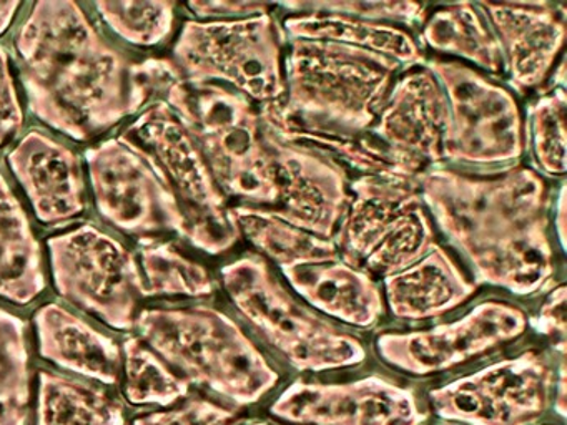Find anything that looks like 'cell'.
<instances>
[{
    "mask_svg": "<svg viewBox=\"0 0 567 425\" xmlns=\"http://www.w3.org/2000/svg\"><path fill=\"white\" fill-rule=\"evenodd\" d=\"M416 185L441 231L473 266L477 282L517 296L536 294L553 282L549 199L539 173L509 166L481 176L434 166L417 176Z\"/></svg>",
    "mask_w": 567,
    "mask_h": 425,
    "instance_id": "obj_1",
    "label": "cell"
},
{
    "mask_svg": "<svg viewBox=\"0 0 567 425\" xmlns=\"http://www.w3.org/2000/svg\"><path fill=\"white\" fill-rule=\"evenodd\" d=\"M31 112L75 142L135 115L132 62L72 0L34 3L14 39Z\"/></svg>",
    "mask_w": 567,
    "mask_h": 425,
    "instance_id": "obj_2",
    "label": "cell"
},
{
    "mask_svg": "<svg viewBox=\"0 0 567 425\" xmlns=\"http://www.w3.org/2000/svg\"><path fill=\"white\" fill-rule=\"evenodd\" d=\"M135 325L152 351L184 372L188 382L205 385L237 407L257 404L280 382L267 355L218 309H144Z\"/></svg>",
    "mask_w": 567,
    "mask_h": 425,
    "instance_id": "obj_3",
    "label": "cell"
},
{
    "mask_svg": "<svg viewBox=\"0 0 567 425\" xmlns=\"http://www.w3.org/2000/svg\"><path fill=\"white\" fill-rule=\"evenodd\" d=\"M280 102L260 106L280 118L363 133L377 122L400 63L328 40L293 39Z\"/></svg>",
    "mask_w": 567,
    "mask_h": 425,
    "instance_id": "obj_4",
    "label": "cell"
},
{
    "mask_svg": "<svg viewBox=\"0 0 567 425\" xmlns=\"http://www.w3.org/2000/svg\"><path fill=\"white\" fill-rule=\"evenodd\" d=\"M197 143L225 196L270 209L274 179L260 110L227 86L181 80L164 100Z\"/></svg>",
    "mask_w": 567,
    "mask_h": 425,
    "instance_id": "obj_5",
    "label": "cell"
},
{
    "mask_svg": "<svg viewBox=\"0 0 567 425\" xmlns=\"http://www.w3.org/2000/svg\"><path fill=\"white\" fill-rule=\"evenodd\" d=\"M221 281L245 321L297 371H337L367 361L360 338L298 302L260 256L225 266Z\"/></svg>",
    "mask_w": 567,
    "mask_h": 425,
    "instance_id": "obj_6",
    "label": "cell"
},
{
    "mask_svg": "<svg viewBox=\"0 0 567 425\" xmlns=\"http://www.w3.org/2000/svg\"><path fill=\"white\" fill-rule=\"evenodd\" d=\"M118 139L151 165L174 196L184 219V238L195 248L221 255L240 239L231 206L197 143L167 103L145 108Z\"/></svg>",
    "mask_w": 567,
    "mask_h": 425,
    "instance_id": "obj_7",
    "label": "cell"
},
{
    "mask_svg": "<svg viewBox=\"0 0 567 425\" xmlns=\"http://www.w3.org/2000/svg\"><path fill=\"white\" fill-rule=\"evenodd\" d=\"M341 261L388 278L420 261L436 242L414 179L360 176L333 236Z\"/></svg>",
    "mask_w": 567,
    "mask_h": 425,
    "instance_id": "obj_8",
    "label": "cell"
},
{
    "mask_svg": "<svg viewBox=\"0 0 567 425\" xmlns=\"http://www.w3.org/2000/svg\"><path fill=\"white\" fill-rule=\"evenodd\" d=\"M284 29L270 13L238 20L185 23L174 46L175 65L190 83H230L260 106L285 95Z\"/></svg>",
    "mask_w": 567,
    "mask_h": 425,
    "instance_id": "obj_9",
    "label": "cell"
},
{
    "mask_svg": "<svg viewBox=\"0 0 567 425\" xmlns=\"http://www.w3.org/2000/svg\"><path fill=\"white\" fill-rule=\"evenodd\" d=\"M48 248L62 298L118 331L135 328L147 291L131 249L91 222L51 236Z\"/></svg>",
    "mask_w": 567,
    "mask_h": 425,
    "instance_id": "obj_10",
    "label": "cell"
},
{
    "mask_svg": "<svg viewBox=\"0 0 567 425\" xmlns=\"http://www.w3.org/2000/svg\"><path fill=\"white\" fill-rule=\"evenodd\" d=\"M556 377L549 354L530 349L431 388L427 408L457 425H536L553 407Z\"/></svg>",
    "mask_w": 567,
    "mask_h": 425,
    "instance_id": "obj_11",
    "label": "cell"
},
{
    "mask_svg": "<svg viewBox=\"0 0 567 425\" xmlns=\"http://www.w3.org/2000/svg\"><path fill=\"white\" fill-rule=\"evenodd\" d=\"M423 66L436 76L450 105L444 159L496 166L523 156V116L506 89L460 62L426 60Z\"/></svg>",
    "mask_w": 567,
    "mask_h": 425,
    "instance_id": "obj_12",
    "label": "cell"
},
{
    "mask_svg": "<svg viewBox=\"0 0 567 425\" xmlns=\"http://www.w3.org/2000/svg\"><path fill=\"white\" fill-rule=\"evenodd\" d=\"M529 324V315L516 304L486 301L457 321L426 331L383 332L374 349L391 367L427 377L516 341Z\"/></svg>",
    "mask_w": 567,
    "mask_h": 425,
    "instance_id": "obj_13",
    "label": "cell"
},
{
    "mask_svg": "<svg viewBox=\"0 0 567 425\" xmlns=\"http://www.w3.org/2000/svg\"><path fill=\"white\" fill-rule=\"evenodd\" d=\"M270 414L291 425H424L430 408L413 388L368 375L338 384L293 382L270 405Z\"/></svg>",
    "mask_w": 567,
    "mask_h": 425,
    "instance_id": "obj_14",
    "label": "cell"
},
{
    "mask_svg": "<svg viewBox=\"0 0 567 425\" xmlns=\"http://www.w3.org/2000/svg\"><path fill=\"white\" fill-rule=\"evenodd\" d=\"M99 215L125 235L147 238L161 232L184 236L174 196L147 162L121 139L85 152Z\"/></svg>",
    "mask_w": 567,
    "mask_h": 425,
    "instance_id": "obj_15",
    "label": "cell"
},
{
    "mask_svg": "<svg viewBox=\"0 0 567 425\" xmlns=\"http://www.w3.org/2000/svg\"><path fill=\"white\" fill-rule=\"evenodd\" d=\"M261 128L275 193L268 212L311 235L333 239L350 201L347 169L317 149L288 142L265 120Z\"/></svg>",
    "mask_w": 567,
    "mask_h": 425,
    "instance_id": "obj_16",
    "label": "cell"
},
{
    "mask_svg": "<svg viewBox=\"0 0 567 425\" xmlns=\"http://www.w3.org/2000/svg\"><path fill=\"white\" fill-rule=\"evenodd\" d=\"M450 123L446 93L423 66L398 80L370 132L386 148L396 172L416 182L443 162Z\"/></svg>",
    "mask_w": 567,
    "mask_h": 425,
    "instance_id": "obj_17",
    "label": "cell"
},
{
    "mask_svg": "<svg viewBox=\"0 0 567 425\" xmlns=\"http://www.w3.org/2000/svg\"><path fill=\"white\" fill-rule=\"evenodd\" d=\"M499 43L511 86L524 93L546 80L566 37V9L553 2L477 3Z\"/></svg>",
    "mask_w": 567,
    "mask_h": 425,
    "instance_id": "obj_18",
    "label": "cell"
},
{
    "mask_svg": "<svg viewBox=\"0 0 567 425\" xmlns=\"http://www.w3.org/2000/svg\"><path fill=\"white\" fill-rule=\"evenodd\" d=\"M8 165L44 225H64L87 208L81 158L51 136L28 133L9 153Z\"/></svg>",
    "mask_w": 567,
    "mask_h": 425,
    "instance_id": "obj_19",
    "label": "cell"
},
{
    "mask_svg": "<svg viewBox=\"0 0 567 425\" xmlns=\"http://www.w3.org/2000/svg\"><path fill=\"white\" fill-rule=\"evenodd\" d=\"M281 272L315 311L344 324L373 328L386 311L377 281L340 258Z\"/></svg>",
    "mask_w": 567,
    "mask_h": 425,
    "instance_id": "obj_20",
    "label": "cell"
},
{
    "mask_svg": "<svg viewBox=\"0 0 567 425\" xmlns=\"http://www.w3.org/2000/svg\"><path fill=\"white\" fill-rule=\"evenodd\" d=\"M34 322L42 357L102 384H117L122 349L114 339L55 302L39 308Z\"/></svg>",
    "mask_w": 567,
    "mask_h": 425,
    "instance_id": "obj_21",
    "label": "cell"
},
{
    "mask_svg": "<svg viewBox=\"0 0 567 425\" xmlns=\"http://www.w3.org/2000/svg\"><path fill=\"white\" fill-rule=\"evenodd\" d=\"M383 281L386 302L394 318L411 321L446 314L476 291V284L466 279L440 245H434L410 268L388 276Z\"/></svg>",
    "mask_w": 567,
    "mask_h": 425,
    "instance_id": "obj_22",
    "label": "cell"
},
{
    "mask_svg": "<svg viewBox=\"0 0 567 425\" xmlns=\"http://www.w3.org/2000/svg\"><path fill=\"white\" fill-rule=\"evenodd\" d=\"M45 286L44 259L31 219L0 172V298L29 304Z\"/></svg>",
    "mask_w": 567,
    "mask_h": 425,
    "instance_id": "obj_23",
    "label": "cell"
},
{
    "mask_svg": "<svg viewBox=\"0 0 567 425\" xmlns=\"http://www.w3.org/2000/svg\"><path fill=\"white\" fill-rule=\"evenodd\" d=\"M285 35L303 40H328L347 43L358 49L370 50L388 56L401 65H423V49L416 40L400 27L391 23L351 19L337 13L311 12L288 17L285 20Z\"/></svg>",
    "mask_w": 567,
    "mask_h": 425,
    "instance_id": "obj_24",
    "label": "cell"
},
{
    "mask_svg": "<svg viewBox=\"0 0 567 425\" xmlns=\"http://www.w3.org/2000/svg\"><path fill=\"white\" fill-rule=\"evenodd\" d=\"M231 216L240 235L247 236L255 248L274 259L281 271L340 258L333 239L311 235L265 209L237 205L231 206Z\"/></svg>",
    "mask_w": 567,
    "mask_h": 425,
    "instance_id": "obj_25",
    "label": "cell"
},
{
    "mask_svg": "<svg viewBox=\"0 0 567 425\" xmlns=\"http://www.w3.org/2000/svg\"><path fill=\"white\" fill-rule=\"evenodd\" d=\"M421 37L437 52L463 56L487 72L503 70L499 43L477 3L441 7L423 23Z\"/></svg>",
    "mask_w": 567,
    "mask_h": 425,
    "instance_id": "obj_26",
    "label": "cell"
},
{
    "mask_svg": "<svg viewBox=\"0 0 567 425\" xmlns=\"http://www.w3.org/2000/svg\"><path fill=\"white\" fill-rule=\"evenodd\" d=\"M38 425H124V407L102 388L42 371Z\"/></svg>",
    "mask_w": 567,
    "mask_h": 425,
    "instance_id": "obj_27",
    "label": "cell"
},
{
    "mask_svg": "<svg viewBox=\"0 0 567 425\" xmlns=\"http://www.w3.org/2000/svg\"><path fill=\"white\" fill-rule=\"evenodd\" d=\"M31 405V355L28 328L0 308V425L28 424Z\"/></svg>",
    "mask_w": 567,
    "mask_h": 425,
    "instance_id": "obj_28",
    "label": "cell"
},
{
    "mask_svg": "<svg viewBox=\"0 0 567 425\" xmlns=\"http://www.w3.org/2000/svg\"><path fill=\"white\" fill-rule=\"evenodd\" d=\"M125 397L132 405H167L187 397L190 382L137 338L124 342Z\"/></svg>",
    "mask_w": 567,
    "mask_h": 425,
    "instance_id": "obj_29",
    "label": "cell"
},
{
    "mask_svg": "<svg viewBox=\"0 0 567 425\" xmlns=\"http://www.w3.org/2000/svg\"><path fill=\"white\" fill-rule=\"evenodd\" d=\"M147 296L208 298L215 292L210 272L177 251L171 242L145 241L138 246Z\"/></svg>",
    "mask_w": 567,
    "mask_h": 425,
    "instance_id": "obj_30",
    "label": "cell"
},
{
    "mask_svg": "<svg viewBox=\"0 0 567 425\" xmlns=\"http://www.w3.org/2000/svg\"><path fill=\"white\" fill-rule=\"evenodd\" d=\"M94 9L121 39L132 45H158L174 30L175 3L167 0L95 2Z\"/></svg>",
    "mask_w": 567,
    "mask_h": 425,
    "instance_id": "obj_31",
    "label": "cell"
},
{
    "mask_svg": "<svg viewBox=\"0 0 567 425\" xmlns=\"http://www.w3.org/2000/svg\"><path fill=\"white\" fill-rule=\"evenodd\" d=\"M527 142L533 146L537 165L550 176L566 173V92L553 86L529 106Z\"/></svg>",
    "mask_w": 567,
    "mask_h": 425,
    "instance_id": "obj_32",
    "label": "cell"
},
{
    "mask_svg": "<svg viewBox=\"0 0 567 425\" xmlns=\"http://www.w3.org/2000/svg\"><path fill=\"white\" fill-rule=\"evenodd\" d=\"M281 7L297 13H337V15L351 17V19L370 20V22L404 23L417 25L424 23V7L414 2H287Z\"/></svg>",
    "mask_w": 567,
    "mask_h": 425,
    "instance_id": "obj_33",
    "label": "cell"
},
{
    "mask_svg": "<svg viewBox=\"0 0 567 425\" xmlns=\"http://www.w3.org/2000/svg\"><path fill=\"white\" fill-rule=\"evenodd\" d=\"M241 412L210 398H188L181 407L152 412L135 418L132 425H240Z\"/></svg>",
    "mask_w": 567,
    "mask_h": 425,
    "instance_id": "obj_34",
    "label": "cell"
},
{
    "mask_svg": "<svg viewBox=\"0 0 567 425\" xmlns=\"http://www.w3.org/2000/svg\"><path fill=\"white\" fill-rule=\"evenodd\" d=\"M185 80L175 62L167 59H148L132 63L131 90L135 112L164 102L175 83Z\"/></svg>",
    "mask_w": 567,
    "mask_h": 425,
    "instance_id": "obj_35",
    "label": "cell"
},
{
    "mask_svg": "<svg viewBox=\"0 0 567 425\" xmlns=\"http://www.w3.org/2000/svg\"><path fill=\"white\" fill-rule=\"evenodd\" d=\"M24 126V110L12 76L8 50L0 46V148Z\"/></svg>",
    "mask_w": 567,
    "mask_h": 425,
    "instance_id": "obj_36",
    "label": "cell"
},
{
    "mask_svg": "<svg viewBox=\"0 0 567 425\" xmlns=\"http://www.w3.org/2000/svg\"><path fill=\"white\" fill-rule=\"evenodd\" d=\"M539 334L553 342L554 351L566 355V286L559 284L547 296L536 319H529Z\"/></svg>",
    "mask_w": 567,
    "mask_h": 425,
    "instance_id": "obj_37",
    "label": "cell"
},
{
    "mask_svg": "<svg viewBox=\"0 0 567 425\" xmlns=\"http://www.w3.org/2000/svg\"><path fill=\"white\" fill-rule=\"evenodd\" d=\"M188 10L202 19L238 20L247 17L270 13L268 3L234 2V0H215V2H188Z\"/></svg>",
    "mask_w": 567,
    "mask_h": 425,
    "instance_id": "obj_38",
    "label": "cell"
},
{
    "mask_svg": "<svg viewBox=\"0 0 567 425\" xmlns=\"http://www.w3.org/2000/svg\"><path fill=\"white\" fill-rule=\"evenodd\" d=\"M566 355L557 361V377L554 384L553 408L560 418L566 417Z\"/></svg>",
    "mask_w": 567,
    "mask_h": 425,
    "instance_id": "obj_39",
    "label": "cell"
},
{
    "mask_svg": "<svg viewBox=\"0 0 567 425\" xmlns=\"http://www.w3.org/2000/svg\"><path fill=\"white\" fill-rule=\"evenodd\" d=\"M21 7L22 3L18 2V0H12V2H0V37L4 35V33L11 29Z\"/></svg>",
    "mask_w": 567,
    "mask_h": 425,
    "instance_id": "obj_40",
    "label": "cell"
},
{
    "mask_svg": "<svg viewBox=\"0 0 567 425\" xmlns=\"http://www.w3.org/2000/svg\"><path fill=\"white\" fill-rule=\"evenodd\" d=\"M564 211H566V208H564V188H560L559 199H557L556 219H554V222H556L557 236H559L560 246H563V248H564Z\"/></svg>",
    "mask_w": 567,
    "mask_h": 425,
    "instance_id": "obj_41",
    "label": "cell"
},
{
    "mask_svg": "<svg viewBox=\"0 0 567 425\" xmlns=\"http://www.w3.org/2000/svg\"><path fill=\"white\" fill-rule=\"evenodd\" d=\"M247 425H274V424H270V422H267V421H255V422H250V424H247Z\"/></svg>",
    "mask_w": 567,
    "mask_h": 425,
    "instance_id": "obj_42",
    "label": "cell"
},
{
    "mask_svg": "<svg viewBox=\"0 0 567 425\" xmlns=\"http://www.w3.org/2000/svg\"><path fill=\"white\" fill-rule=\"evenodd\" d=\"M436 425H457V424H451V422H444L443 421V424H436Z\"/></svg>",
    "mask_w": 567,
    "mask_h": 425,
    "instance_id": "obj_43",
    "label": "cell"
},
{
    "mask_svg": "<svg viewBox=\"0 0 567 425\" xmlns=\"http://www.w3.org/2000/svg\"><path fill=\"white\" fill-rule=\"evenodd\" d=\"M536 425H556V424H549V422H546V424H536Z\"/></svg>",
    "mask_w": 567,
    "mask_h": 425,
    "instance_id": "obj_44",
    "label": "cell"
}]
</instances>
